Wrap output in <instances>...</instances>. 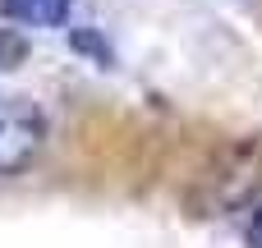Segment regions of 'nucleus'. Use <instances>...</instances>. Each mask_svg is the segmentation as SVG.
Here are the masks:
<instances>
[{"label": "nucleus", "instance_id": "f257e3e1", "mask_svg": "<svg viewBox=\"0 0 262 248\" xmlns=\"http://www.w3.org/2000/svg\"><path fill=\"white\" fill-rule=\"evenodd\" d=\"M46 110L32 101V97H14V92H0V179H14L23 175L41 147H46Z\"/></svg>", "mask_w": 262, "mask_h": 248}, {"label": "nucleus", "instance_id": "f03ea898", "mask_svg": "<svg viewBox=\"0 0 262 248\" xmlns=\"http://www.w3.org/2000/svg\"><path fill=\"white\" fill-rule=\"evenodd\" d=\"M78 0H5V18L23 28H60Z\"/></svg>", "mask_w": 262, "mask_h": 248}, {"label": "nucleus", "instance_id": "7ed1b4c3", "mask_svg": "<svg viewBox=\"0 0 262 248\" xmlns=\"http://www.w3.org/2000/svg\"><path fill=\"white\" fill-rule=\"evenodd\" d=\"M28 60V41L14 28H0V69H18Z\"/></svg>", "mask_w": 262, "mask_h": 248}, {"label": "nucleus", "instance_id": "20e7f679", "mask_svg": "<svg viewBox=\"0 0 262 248\" xmlns=\"http://www.w3.org/2000/svg\"><path fill=\"white\" fill-rule=\"evenodd\" d=\"M249 244L262 248V202L253 207V216H249Z\"/></svg>", "mask_w": 262, "mask_h": 248}]
</instances>
